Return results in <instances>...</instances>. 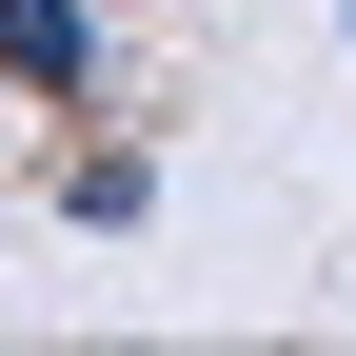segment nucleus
Wrapping results in <instances>:
<instances>
[{
	"instance_id": "obj_1",
	"label": "nucleus",
	"mask_w": 356,
	"mask_h": 356,
	"mask_svg": "<svg viewBox=\"0 0 356 356\" xmlns=\"http://www.w3.org/2000/svg\"><path fill=\"white\" fill-rule=\"evenodd\" d=\"M0 99L20 119H79L99 99V0H0Z\"/></svg>"
},
{
	"instance_id": "obj_2",
	"label": "nucleus",
	"mask_w": 356,
	"mask_h": 356,
	"mask_svg": "<svg viewBox=\"0 0 356 356\" xmlns=\"http://www.w3.org/2000/svg\"><path fill=\"white\" fill-rule=\"evenodd\" d=\"M99 20H139V0H99Z\"/></svg>"
}]
</instances>
